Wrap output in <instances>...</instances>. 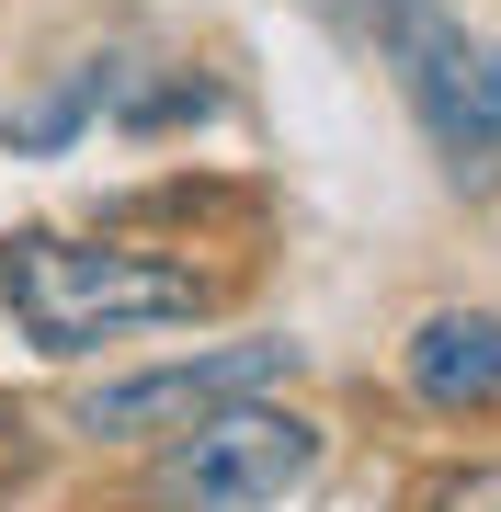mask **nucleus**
I'll list each match as a JSON object with an SVG mask.
<instances>
[{
  "label": "nucleus",
  "mask_w": 501,
  "mask_h": 512,
  "mask_svg": "<svg viewBox=\"0 0 501 512\" xmlns=\"http://www.w3.org/2000/svg\"><path fill=\"white\" fill-rule=\"evenodd\" d=\"M194 274L126 239H0V308L23 319L35 353H92L149 319H194Z\"/></svg>",
  "instance_id": "f257e3e1"
},
{
  "label": "nucleus",
  "mask_w": 501,
  "mask_h": 512,
  "mask_svg": "<svg viewBox=\"0 0 501 512\" xmlns=\"http://www.w3.org/2000/svg\"><path fill=\"white\" fill-rule=\"evenodd\" d=\"M433 512H501V456L467 467V478H445V490H433Z\"/></svg>",
  "instance_id": "0eeeda50"
},
{
  "label": "nucleus",
  "mask_w": 501,
  "mask_h": 512,
  "mask_svg": "<svg viewBox=\"0 0 501 512\" xmlns=\"http://www.w3.org/2000/svg\"><path fill=\"white\" fill-rule=\"evenodd\" d=\"M376 35H388V69H399L410 114H422V137L445 148V171L490 183L501 171V46H479L433 0H376Z\"/></svg>",
  "instance_id": "f03ea898"
},
{
  "label": "nucleus",
  "mask_w": 501,
  "mask_h": 512,
  "mask_svg": "<svg viewBox=\"0 0 501 512\" xmlns=\"http://www.w3.org/2000/svg\"><path fill=\"white\" fill-rule=\"evenodd\" d=\"M319 12H331V23H376V0H319Z\"/></svg>",
  "instance_id": "6e6552de"
},
{
  "label": "nucleus",
  "mask_w": 501,
  "mask_h": 512,
  "mask_svg": "<svg viewBox=\"0 0 501 512\" xmlns=\"http://www.w3.org/2000/svg\"><path fill=\"white\" fill-rule=\"evenodd\" d=\"M285 365H297V342H228V353H194V365H149V376H114L80 399V433L92 444H137V433H194L205 410L251 399V387H274Z\"/></svg>",
  "instance_id": "20e7f679"
},
{
  "label": "nucleus",
  "mask_w": 501,
  "mask_h": 512,
  "mask_svg": "<svg viewBox=\"0 0 501 512\" xmlns=\"http://www.w3.org/2000/svg\"><path fill=\"white\" fill-rule=\"evenodd\" d=\"M410 399L433 410H501V319L490 308H445L410 330Z\"/></svg>",
  "instance_id": "39448f33"
},
{
  "label": "nucleus",
  "mask_w": 501,
  "mask_h": 512,
  "mask_svg": "<svg viewBox=\"0 0 501 512\" xmlns=\"http://www.w3.org/2000/svg\"><path fill=\"white\" fill-rule=\"evenodd\" d=\"M103 103H126V57H69V69H57L35 103L0 114V148H12V160H57V148L92 126Z\"/></svg>",
  "instance_id": "423d86ee"
},
{
  "label": "nucleus",
  "mask_w": 501,
  "mask_h": 512,
  "mask_svg": "<svg viewBox=\"0 0 501 512\" xmlns=\"http://www.w3.org/2000/svg\"><path fill=\"white\" fill-rule=\"evenodd\" d=\"M308 467H319V421L228 399V410H205L194 433L171 444L160 501L171 512H274L285 490H308Z\"/></svg>",
  "instance_id": "7ed1b4c3"
}]
</instances>
